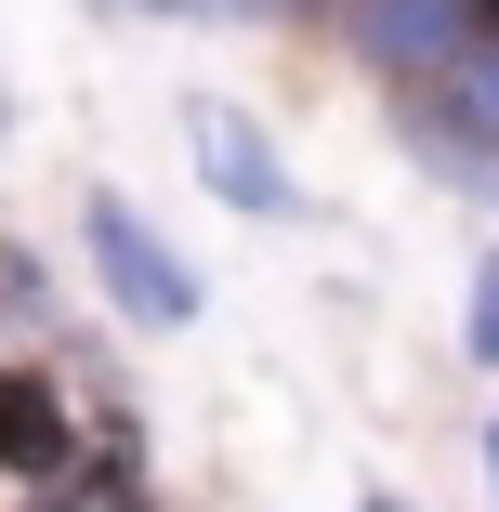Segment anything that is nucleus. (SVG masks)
I'll use <instances>...</instances> for the list:
<instances>
[{
    "label": "nucleus",
    "instance_id": "f257e3e1",
    "mask_svg": "<svg viewBox=\"0 0 499 512\" xmlns=\"http://www.w3.org/2000/svg\"><path fill=\"white\" fill-rule=\"evenodd\" d=\"M92 263H106V289H119V316H145V329H184L197 316V289H184V263L119 211V197H92Z\"/></svg>",
    "mask_w": 499,
    "mask_h": 512
},
{
    "label": "nucleus",
    "instance_id": "f03ea898",
    "mask_svg": "<svg viewBox=\"0 0 499 512\" xmlns=\"http://www.w3.org/2000/svg\"><path fill=\"white\" fill-rule=\"evenodd\" d=\"M473 27H486L473 0H355V40H368L381 66H460Z\"/></svg>",
    "mask_w": 499,
    "mask_h": 512
},
{
    "label": "nucleus",
    "instance_id": "7ed1b4c3",
    "mask_svg": "<svg viewBox=\"0 0 499 512\" xmlns=\"http://www.w3.org/2000/svg\"><path fill=\"white\" fill-rule=\"evenodd\" d=\"M197 158H211V197H237V211H289V184L263 158V132L237 106H197Z\"/></svg>",
    "mask_w": 499,
    "mask_h": 512
},
{
    "label": "nucleus",
    "instance_id": "20e7f679",
    "mask_svg": "<svg viewBox=\"0 0 499 512\" xmlns=\"http://www.w3.org/2000/svg\"><path fill=\"white\" fill-rule=\"evenodd\" d=\"M0 460H14V473H66V407L27 368H0Z\"/></svg>",
    "mask_w": 499,
    "mask_h": 512
},
{
    "label": "nucleus",
    "instance_id": "39448f33",
    "mask_svg": "<svg viewBox=\"0 0 499 512\" xmlns=\"http://www.w3.org/2000/svg\"><path fill=\"white\" fill-rule=\"evenodd\" d=\"M473 355L499 368V263H486V289H473Z\"/></svg>",
    "mask_w": 499,
    "mask_h": 512
},
{
    "label": "nucleus",
    "instance_id": "423d86ee",
    "mask_svg": "<svg viewBox=\"0 0 499 512\" xmlns=\"http://www.w3.org/2000/svg\"><path fill=\"white\" fill-rule=\"evenodd\" d=\"M53 512H145V499H132V486H66Z\"/></svg>",
    "mask_w": 499,
    "mask_h": 512
},
{
    "label": "nucleus",
    "instance_id": "0eeeda50",
    "mask_svg": "<svg viewBox=\"0 0 499 512\" xmlns=\"http://www.w3.org/2000/svg\"><path fill=\"white\" fill-rule=\"evenodd\" d=\"M473 106H486V119H499V53H486V66H473Z\"/></svg>",
    "mask_w": 499,
    "mask_h": 512
},
{
    "label": "nucleus",
    "instance_id": "6e6552de",
    "mask_svg": "<svg viewBox=\"0 0 499 512\" xmlns=\"http://www.w3.org/2000/svg\"><path fill=\"white\" fill-rule=\"evenodd\" d=\"M486 473H499V421H486Z\"/></svg>",
    "mask_w": 499,
    "mask_h": 512
},
{
    "label": "nucleus",
    "instance_id": "1a4fd4ad",
    "mask_svg": "<svg viewBox=\"0 0 499 512\" xmlns=\"http://www.w3.org/2000/svg\"><path fill=\"white\" fill-rule=\"evenodd\" d=\"M473 14H486V27H499V0H473Z\"/></svg>",
    "mask_w": 499,
    "mask_h": 512
},
{
    "label": "nucleus",
    "instance_id": "9d476101",
    "mask_svg": "<svg viewBox=\"0 0 499 512\" xmlns=\"http://www.w3.org/2000/svg\"><path fill=\"white\" fill-rule=\"evenodd\" d=\"M368 512H394V499H368Z\"/></svg>",
    "mask_w": 499,
    "mask_h": 512
}]
</instances>
